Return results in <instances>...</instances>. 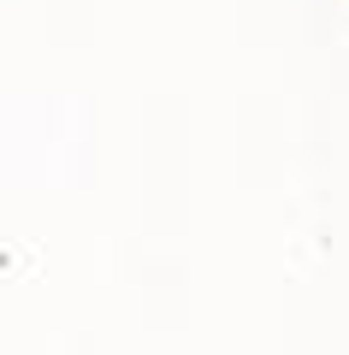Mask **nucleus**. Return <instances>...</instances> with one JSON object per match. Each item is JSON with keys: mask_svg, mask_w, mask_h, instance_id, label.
<instances>
[]
</instances>
